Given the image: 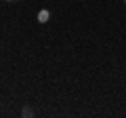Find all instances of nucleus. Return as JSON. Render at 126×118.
Segmentation results:
<instances>
[{"label":"nucleus","instance_id":"nucleus-1","mask_svg":"<svg viewBox=\"0 0 126 118\" xmlns=\"http://www.w3.org/2000/svg\"><path fill=\"white\" fill-rule=\"evenodd\" d=\"M48 19H50V11H48V9L38 11V23H46Z\"/></svg>","mask_w":126,"mask_h":118},{"label":"nucleus","instance_id":"nucleus-2","mask_svg":"<svg viewBox=\"0 0 126 118\" xmlns=\"http://www.w3.org/2000/svg\"><path fill=\"white\" fill-rule=\"evenodd\" d=\"M34 114H36V112H34V110H32L30 105H25V108H21V116H25V118H32Z\"/></svg>","mask_w":126,"mask_h":118},{"label":"nucleus","instance_id":"nucleus-3","mask_svg":"<svg viewBox=\"0 0 126 118\" xmlns=\"http://www.w3.org/2000/svg\"><path fill=\"white\" fill-rule=\"evenodd\" d=\"M4 2H19V0H4Z\"/></svg>","mask_w":126,"mask_h":118},{"label":"nucleus","instance_id":"nucleus-4","mask_svg":"<svg viewBox=\"0 0 126 118\" xmlns=\"http://www.w3.org/2000/svg\"><path fill=\"white\" fill-rule=\"evenodd\" d=\"M122 2H124V4H126V0H122Z\"/></svg>","mask_w":126,"mask_h":118}]
</instances>
